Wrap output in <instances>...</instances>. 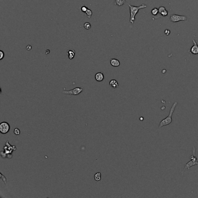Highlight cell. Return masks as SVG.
Wrapping results in <instances>:
<instances>
[{
	"label": "cell",
	"instance_id": "1",
	"mask_svg": "<svg viewBox=\"0 0 198 198\" xmlns=\"http://www.w3.org/2000/svg\"><path fill=\"white\" fill-rule=\"evenodd\" d=\"M177 104H178L177 102H175L173 104V105L171 106L170 109V110L169 116H168L166 118H165V119L161 121L160 123L159 126V129H161V128L163 127V126L169 125L170 124H171V122H172V115L173 113L174 112V110H175V108L176 107V106L177 105Z\"/></svg>",
	"mask_w": 198,
	"mask_h": 198
},
{
	"label": "cell",
	"instance_id": "2",
	"mask_svg": "<svg viewBox=\"0 0 198 198\" xmlns=\"http://www.w3.org/2000/svg\"><path fill=\"white\" fill-rule=\"evenodd\" d=\"M128 5L130 7V22L132 24L134 23L135 21V15L138 12L139 10L147 7V5H146L144 4L138 6L131 5L129 4H128Z\"/></svg>",
	"mask_w": 198,
	"mask_h": 198
},
{
	"label": "cell",
	"instance_id": "3",
	"mask_svg": "<svg viewBox=\"0 0 198 198\" xmlns=\"http://www.w3.org/2000/svg\"><path fill=\"white\" fill-rule=\"evenodd\" d=\"M195 152H196V149L195 146H193V150H192V154L191 156V161H189L186 163L185 166L183 169V171H182V173H183L184 171L186 169H189L191 167L194 166H198V159L197 157L195 156Z\"/></svg>",
	"mask_w": 198,
	"mask_h": 198
},
{
	"label": "cell",
	"instance_id": "4",
	"mask_svg": "<svg viewBox=\"0 0 198 198\" xmlns=\"http://www.w3.org/2000/svg\"><path fill=\"white\" fill-rule=\"evenodd\" d=\"M83 88L82 87H76L71 90L66 91L64 90L62 92L63 94L69 95H78L83 92Z\"/></svg>",
	"mask_w": 198,
	"mask_h": 198
},
{
	"label": "cell",
	"instance_id": "5",
	"mask_svg": "<svg viewBox=\"0 0 198 198\" xmlns=\"http://www.w3.org/2000/svg\"><path fill=\"white\" fill-rule=\"evenodd\" d=\"M170 20L172 22H178L179 21H186L187 20V17L186 16H181L176 14H173L170 16Z\"/></svg>",
	"mask_w": 198,
	"mask_h": 198
},
{
	"label": "cell",
	"instance_id": "6",
	"mask_svg": "<svg viewBox=\"0 0 198 198\" xmlns=\"http://www.w3.org/2000/svg\"><path fill=\"white\" fill-rule=\"evenodd\" d=\"M10 130V126L7 122H2L0 124V132L1 134H5Z\"/></svg>",
	"mask_w": 198,
	"mask_h": 198
},
{
	"label": "cell",
	"instance_id": "7",
	"mask_svg": "<svg viewBox=\"0 0 198 198\" xmlns=\"http://www.w3.org/2000/svg\"><path fill=\"white\" fill-rule=\"evenodd\" d=\"M193 43H194V45L191 48L190 52L194 55H197L198 54V45L195 40H193Z\"/></svg>",
	"mask_w": 198,
	"mask_h": 198
},
{
	"label": "cell",
	"instance_id": "8",
	"mask_svg": "<svg viewBox=\"0 0 198 198\" xmlns=\"http://www.w3.org/2000/svg\"><path fill=\"white\" fill-rule=\"evenodd\" d=\"M95 79L97 81H102L104 80V75L102 72L97 73L95 76Z\"/></svg>",
	"mask_w": 198,
	"mask_h": 198
},
{
	"label": "cell",
	"instance_id": "9",
	"mask_svg": "<svg viewBox=\"0 0 198 198\" xmlns=\"http://www.w3.org/2000/svg\"><path fill=\"white\" fill-rule=\"evenodd\" d=\"M109 86L110 87H112L113 88H118L119 87V84L116 80L113 79V80H111L110 81Z\"/></svg>",
	"mask_w": 198,
	"mask_h": 198
},
{
	"label": "cell",
	"instance_id": "10",
	"mask_svg": "<svg viewBox=\"0 0 198 198\" xmlns=\"http://www.w3.org/2000/svg\"><path fill=\"white\" fill-rule=\"evenodd\" d=\"M110 62L111 65L113 66V67H118L120 65V61L116 59H111L110 61Z\"/></svg>",
	"mask_w": 198,
	"mask_h": 198
},
{
	"label": "cell",
	"instance_id": "11",
	"mask_svg": "<svg viewBox=\"0 0 198 198\" xmlns=\"http://www.w3.org/2000/svg\"><path fill=\"white\" fill-rule=\"evenodd\" d=\"M67 55H68V58L69 59H73L74 58L75 56V51L73 49H70L67 51Z\"/></svg>",
	"mask_w": 198,
	"mask_h": 198
},
{
	"label": "cell",
	"instance_id": "12",
	"mask_svg": "<svg viewBox=\"0 0 198 198\" xmlns=\"http://www.w3.org/2000/svg\"><path fill=\"white\" fill-rule=\"evenodd\" d=\"M126 0H115L114 5H116L118 6H122L124 4H126Z\"/></svg>",
	"mask_w": 198,
	"mask_h": 198
},
{
	"label": "cell",
	"instance_id": "13",
	"mask_svg": "<svg viewBox=\"0 0 198 198\" xmlns=\"http://www.w3.org/2000/svg\"><path fill=\"white\" fill-rule=\"evenodd\" d=\"M94 179L96 181H99L101 179V173L98 172L96 173L94 176Z\"/></svg>",
	"mask_w": 198,
	"mask_h": 198
},
{
	"label": "cell",
	"instance_id": "14",
	"mask_svg": "<svg viewBox=\"0 0 198 198\" xmlns=\"http://www.w3.org/2000/svg\"><path fill=\"white\" fill-rule=\"evenodd\" d=\"M86 14L87 15V18H91V16H92V11H91V10L88 9L87 11L86 12Z\"/></svg>",
	"mask_w": 198,
	"mask_h": 198
},
{
	"label": "cell",
	"instance_id": "15",
	"mask_svg": "<svg viewBox=\"0 0 198 198\" xmlns=\"http://www.w3.org/2000/svg\"><path fill=\"white\" fill-rule=\"evenodd\" d=\"M84 27L85 29H87V30H89L91 29V25L90 24V23L89 22H86L84 23Z\"/></svg>",
	"mask_w": 198,
	"mask_h": 198
},
{
	"label": "cell",
	"instance_id": "16",
	"mask_svg": "<svg viewBox=\"0 0 198 198\" xmlns=\"http://www.w3.org/2000/svg\"><path fill=\"white\" fill-rule=\"evenodd\" d=\"M159 12V9H157V8H154V9L152 10V11H151L152 14L153 15H154V16L156 15H157Z\"/></svg>",
	"mask_w": 198,
	"mask_h": 198
},
{
	"label": "cell",
	"instance_id": "17",
	"mask_svg": "<svg viewBox=\"0 0 198 198\" xmlns=\"http://www.w3.org/2000/svg\"><path fill=\"white\" fill-rule=\"evenodd\" d=\"M14 132L15 134L16 135H19L20 134H21V131H20V130L19 129H18V128H16V129L14 130Z\"/></svg>",
	"mask_w": 198,
	"mask_h": 198
},
{
	"label": "cell",
	"instance_id": "18",
	"mask_svg": "<svg viewBox=\"0 0 198 198\" xmlns=\"http://www.w3.org/2000/svg\"><path fill=\"white\" fill-rule=\"evenodd\" d=\"M166 9V8L164 7V6H160V7L159 8V13H160V14H161V13L163 12L164 11H165Z\"/></svg>",
	"mask_w": 198,
	"mask_h": 198
},
{
	"label": "cell",
	"instance_id": "19",
	"mask_svg": "<svg viewBox=\"0 0 198 198\" xmlns=\"http://www.w3.org/2000/svg\"><path fill=\"white\" fill-rule=\"evenodd\" d=\"M168 14H169V12H168V11L166 9L165 11H164L163 12L161 13L160 14L162 15L163 16H166L168 15Z\"/></svg>",
	"mask_w": 198,
	"mask_h": 198
},
{
	"label": "cell",
	"instance_id": "20",
	"mask_svg": "<svg viewBox=\"0 0 198 198\" xmlns=\"http://www.w3.org/2000/svg\"><path fill=\"white\" fill-rule=\"evenodd\" d=\"M87 9H88V8L86 7V6H83L81 8V11L83 12H85L86 13V12L87 11Z\"/></svg>",
	"mask_w": 198,
	"mask_h": 198
},
{
	"label": "cell",
	"instance_id": "21",
	"mask_svg": "<svg viewBox=\"0 0 198 198\" xmlns=\"http://www.w3.org/2000/svg\"><path fill=\"white\" fill-rule=\"evenodd\" d=\"M4 55H5V54H4V52H3L2 51H0V59L2 60L3 58H4Z\"/></svg>",
	"mask_w": 198,
	"mask_h": 198
},
{
	"label": "cell",
	"instance_id": "22",
	"mask_svg": "<svg viewBox=\"0 0 198 198\" xmlns=\"http://www.w3.org/2000/svg\"><path fill=\"white\" fill-rule=\"evenodd\" d=\"M164 33H165V34L166 35H169L170 33V31L169 30H166L165 31H164Z\"/></svg>",
	"mask_w": 198,
	"mask_h": 198
},
{
	"label": "cell",
	"instance_id": "23",
	"mask_svg": "<svg viewBox=\"0 0 198 198\" xmlns=\"http://www.w3.org/2000/svg\"><path fill=\"white\" fill-rule=\"evenodd\" d=\"M26 49H27V50H29V51L31 50V46L30 45H27V47H26Z\"/></svg>",
	"mask_w": 198,
	"mask_h": 198
},
{
	"label": "cell",
	"instance_id": "24",
	"mask_svg": "<svg viewBox=\"0 0 198 198\" xmlns=\"http://www.w3.org/2000/svg\"><path fill=\"white\" fill-rule=\"evenodd\" d=\"M144 120V118L143 117H140V120Z\"/></svg>",
	"mask_w": 198,
	"mask_h": 198
},
{
	"label": "cell",
	"instance_id": "25",
	"mask_svg": "<svg viewBox=\"0 0 198 198\" xmlns=\"http://www.w3.org/2000/svg\"><path fill=\"white\" fill-rule=\"evenodd\" d=\"M163 70V73H164V72H166V70Z\"/></svg>",
	"mask_w": 198,
	"mask_h": 198
},
{
	"label": "cell",
	"instance_id": "26",
	"mask_svg": "<svg viewBox=\"0 0 198 198\" xmlns=\"http://www.w3.org/2000/svg\"><path fill=\"white\" fill-rule=\"evenodd\" d=\"M49 52V50H47V53H46V54H48V53Z\"/></svg>",
	"mask_w": 198,
	"mask_h": 198
}]
</instances>
